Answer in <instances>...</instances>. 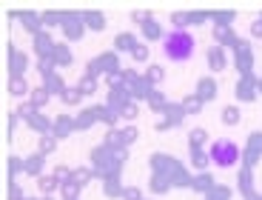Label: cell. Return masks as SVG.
I'll return each instance as SVG.
<instances>
[{"label":"cell","mask_w":262,"mask_h":200,"mask_svg":"<svg viewBox=\"0 0 262 200\" xmlns=\"http://www.w3.org/2000/svg\"><path fill=\"white\" fill-rule=\"evenodd\" d=\"M163 54L171 60V63H185V60L194 57L196 52V37L188 32V29H171V32L163 34Z\"/></svg>","instance_id":"6da1fadb"},{"label":"cell","mask_w":262,"mask_h":200,"mask_svg":"<svg viewBox=\"0 0 262 200\" xmlns=\"http://www.w3.org/2000/svg\"><path fill=\"white\" fill-rule=\"evenodd\" d=\"M208 157L214 160L216 166H223V169H228V166H234L236 160H239V146H236L234 140H214V146L208 149Z\"/></svg>","instance_id":"7a4b0ae2"}]
</instances>
